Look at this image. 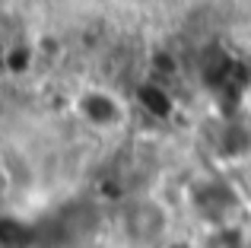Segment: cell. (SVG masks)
Instances as JSON below:
<instances>
[{
	"label": "cell",
	"mask_w": 251,
	"mask_h": 248,
	"mask_svg": "<svg viewBox=\"0 0 251 248\" xmlns=\"http://www.w3.org/2000/svg\"><path fill=\"white\" fill-rule=\"evenodd\" d=\"M181 200L201 226L242 223V210H245V194L223 166L191 175L181 188Z\"/></svg>",
	"instance_id": "1"
},
{
	"label": "cell",
	"mask_w": 251,
	"mask_h": 248,
	"mask_svg": "<svg viewBox=\"0 0 251 248\" xmlns=\"http://www.w3.org/2000/svg\"><path fill=\"white\" fill-rule=\"evenodd\" d=\"M130 102L134 99H124L111 83L92 80V83H83L70 96V112H74V118L83 130L108 137L130 124Z\"/></svg>",
	"instance_id": "3"
},
{
	"label": "cell",
	"mask_w": 251,
	"mask_h": 248,
	"mask_svg": "<svg viewBox=\"0 0 251 248\" xmlns=\"http://www.w3.org/2000/svg\"><path fill=\"white\" fill-rule=\"evenodd\" d=\"M115 226L124 242L134 248H166L172 239V226H175V213L166 198L140 191L121 200L115 213Z\"/></svg>",
	"instance_id": "2"
},
{
	"label": "cell",
	"mask_w": 251,
	"mask_h": 248,
	"mask_svg": "<svg viewBox=\"0 0 251 248\" xmlns=\"http://www.w3.org/2000/svg\"><path fill=\"white\" fill-rule=\"evenodd\" d=\"M194 248H248V236L242 223L229 226H203V236Z\"/></svg>",
	"instance_id": "4"
}]
</instances>
